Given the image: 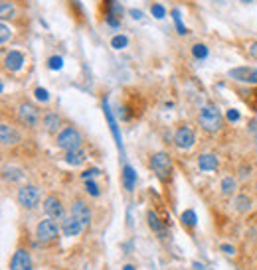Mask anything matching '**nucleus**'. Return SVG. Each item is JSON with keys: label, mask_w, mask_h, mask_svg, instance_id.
<instances>
[{"label": "nucleus", "mask_w": 257, "mask_h": 270, "mask_svg": "<svg viewBox=\"0 0 257 270\" xmlns=\"http://www.w3.org/2000/svg\"><path fill=\"white\" fill-rule=\"evenodd\" d=\"M60 125H62V121H60L58 113H47V115L44 117V128H46L47 132H58Z\"/></svg>", "instance_id": "obj_16"}, {"label": "nucleus", "mask_w": 257, "mask_h": 270, "mask_svg": "<svg viewBox=\"0 0 257 270\" xmlns=\"http://www.w3.org/2000/svg\"><path fill=\"white\" fill-rule=\"evenodd\" d=\"M123 270H135V266H131V264H127V266H125Z\"/></svg>", "instance_id": "obj_40"}, {"label": "nucleus", "mask_w": 257, "mask_h": 270, "mask_svg": "<svg viewBox=\"0 0 257 270\" xmlns=\"http://www.w3.org/2000/svg\"><path fill=\"white\" fill-rule=\"evenodd\" d=\"M150 168H152V172L157 174V178L161 182H166L168 180V174H170V168H172L170 156L166 152H157V154L150 158Z\"/></svg>", "instance_id": "obj_2"}, {"label": "nucleus", "mask_w": 257, "mask_h": 270, "mask_svg": "<svg viewBox=\"0 0 257 270\" xmlns=\"http://www.w3.org/2000/svg\"><path fill=\"white\" fill-rule=\"evenodd\" d=\"M111 45H113L115 49H123V47H127V45H129V38H127V36H123V34H119V36H115V38L111 40Z\"/></svg>", "instance_id": "obj_25"}, {"label": "nucleus", "mask_w": 257, "mask_h": 270, "mask_svg": "<svg viewBox=\"0 0 257 270\" xmlns=\"http://www.w3.org/2000/svg\"><path fill=\"white\" fill-rule=\"evenodd\" d=\"M34 95H36V99H38V101H42V103H46V101L49 99L47 91H46V89H42V87H38V89L34 91Z\"/></svg>", "instance_id": "obj_32"}, {"label": "nucleus", "mask_w": 257, "mask_h": 270, "mask_svg": "<svg viewBox=\"0 0 257 270\" xmlns=\"http://www.w3.org/2000/svg\"><path fill=\"white\" fill-rule=\"evenodd\" d=\"M16 199H18V203L22 207L34 209V207H38V203L42 199V191L36 186H22L18 189V193H16Z\"/></svg>", "instance_id": "obj_4"}, {"label": "nucleus", "mask_w": 257, "mask_h": 270, "mask_svg": "<svg viewBox=\"0 0 257 270\" xmlns=\"http://www.w3.org/2000/svg\"><path fill=\"white\" fill-rule=\"evenodd\" d=\"M66 162L70 166H79L85 162V152L79 148V150H71V152H66Z\"/></svg>", "instance_id": "obj_17"}, {"label": "nucleus", "mask_w": 257, "mask_h": 270, "mask_svg": "<svg viewBox=\"0 0 257 270\" xmlns=\"http://www.w3.org/2000/svg\"><path fill=\"white\" fill-rule=\"evenodd\" d=\"M0 32H2V34H0V42H2V43H6L8 42V38L12 36V30L2 22V26H0Z\"/></svg>", "instance_id": "obj_31"}, {"label": "nucleus", "mask_w": 257, "mask_h": 270, "mask_svg": "<svg viewBox=\"0 0 257 270\" xmlns=\"http://www.w3.org/2000/svg\"><path fill=\"white\" fill-rule=\"evenodd\" d=\"M95 174H97V170H87V172H83V174H81V178L87 182V180H91Z\"/></svg>", "instance_id": "obj_36"}, {"label": "nucleus", "mask_w": 257, "mask_h": 270, "mask_svg": "<svg viewBox=\"0 0 257 270\" xmlns=\"http://www.w3.org/2000/svg\"><path fill=\"white\" fill-rule=\"evenodd\" d=\"M180 219H182V223H184V225L194 227V225H196V213H194L192 209H188V211H184V213H182V217H180Z\"/></svg>", "instance_id": "obj_26"}, {"label": "nucleus", "mask_w": 257, "mask_h": 270, "mask_svg": "<svg viewBox=\"0 0 257 270\" xmlns=\"http://www.w3.org/2000/svg\"><path fill=\"white\" fill-rule=\"evenodd\" d=\"M47 67H49L51 71H60V69L64 67V60H62L60 56H54V58H49V60H47Z\"/></svg>", "instance_id": "obj_27"}, {"label": "nucleus", "mask_w": 257, "mask_h": 270, "mask_svg": "<svg viewBox=\"0 0 257 270\" xmlns=\"http://www.w3.org/2000/svg\"><path fill=\"white\" fill-rule=\"evenodd\" d=\"M44 211H46L47 217L56 219V221H64V219H66L64 205H62V201H60L56 195H47V197L44 199Z\"/></svg>", "instance_id": "obj_6"}, {"label": "nucleus", "mask_w": 257, "mask_h": 270, "mask_svg": "<svg viewBox=\"0 0 257 270\" xmlns=\"http://www.w3.org/2000/svg\"><path fill=\"white\" fill-rule=\"evenodd\" d=\"M71 215H73L75 219H79L85 227H87L89 221H91V211H89V207L85 205V201H81V199L73 201V205H71Z\"/></svg>", "instance_id": "obj_11"}, {"label": "nucleus", "mask_w": 257, "mask_h": 270, "mask_svg": "<svg viewBox=\"0 0 257 270\" xmlns=\"http://www.w3.org/2000/svg\"><path fill=\"white\" fill-rule=\"evenodd\" d=\"M83 229H85V225H83L79 219H75L73 215L66 217V219H64V223H62V233H64L66 237H77Z\"/></svg>", "instance_id": "obj_10"}, {"label": "nucleus", "mask_w": 257, "mask_h": 270, "mask_svg": "<svg viewBox=\"0 0 257 270\" xmlns=\"http://www.w3.org/2000/svg\"><path fill=\"white\" fill-rule=\"evenodd\" d=\"M247 51H249V56H251L253 60H257V42H253V43H249V47H247Z\"/></svg>", "instance_id": "obj_34"}, {"label": "nucleus", "mask_w": 257, "mask_h": 270, "mask_svg": "<svg viewBox=\"0 0 257 270\" xmlns=\"http://www.w3.org/2000/svg\"><path fill=\"white\" fill-rule=\"evenodd\" d=\"M196 142V136H194V130L190 126H180L176 132H174V144L182 150H188L192 148Z\"/></svg>", "instance_id": "obj_8"}, {"label": "nucleus", "mask_w": 257, "mask_h": 270, "mask_svg": "<svg viewBox=\"0 0 257 270\" xmlns=\"http://www.w3.org/2000/svg\"><path fill=\"white\" fill-rule=\"evenodd\" d=\"M12 16H14V6L8 2V0H2V4H0V18L8 20Z\"/></svg>", "instance_id": "obj_23"}, {"label": "nucleus", "mask_w": 257, "mask_h": 270, "mask_svg": "<svg viewBox=\"0 0 257 270\" xmlns=\"http://www.w3.org/2000/svg\"><path fill=\"white\" fill-rule=\"evenodd\" d=\"M220 166V162H218V158L214 156V154H202L200 158H198V168L202 170V172H212V170H216Z\"/></svg>", "instance_id": "obj_12"}, {"label": "nucleus", "mask_w": 257, "mask_h": 270, "mask_svg": "<svg viewBox=\"0 0 257 270\" xmlns=\"http://www.w3.org/2000/svg\"><path fill=\"white\" fill-rule=\"evenodd\" d=\"M245 2H249V0H245Z\"/></svg>", "instance_id": "obj_42"}, {"label": "nucleus", "mask_w": 257, "mask_h": 270, "mask_svg": "<svg viewBox=\"0 0 257 270\" xmlns=\"http://www.w3.org/2000/svg\"><path fill=\"white\" fill-rule=\"evenodd\" d=\"M255 189H257V182H255Z\"/></svg>", "instance_id": "obj_41"}, {"label": "nucleus", "mask_w": 257, "mask_h": 270, "mask_svg": "<svg viewBox=\"0 0 257 270\" xmlns=\"http://www.w3.org/2000/svg\"><path fill=\"white\" fill-rule=\"evenodd\" d=\"M2 176H4V180L16 182V180H22L24 172H22L20 168H14V166H4V168H2Z\"/></svg>", "instance_id": "obj_18"}, {"label": "nucleus", "mask_w": 257, "mask_h": 270, "mask_svg": "<svg viewBox=\"0 0 257 270\" xmlns=\"http://www.w3.org/2000/svg\"><path fill=\"white\" fill-rule=\"evenodd\" d=\"M192 53H194L196 60H206L208 58V47L204 43H196V45H192Z\"/></svg>", "instance_id": "obj_24"}, {"label": "nucleus", "mask_w": 257, "mask_h": 270, "mask_svg": "<svg viewBox=\"0 0 257 270\" xmlns=\"http://www.w3.org/2000/svg\"><path fill=\"white\" fill-rule=\"evenodd\" d=\"M235 187H237V184H235V180L232 176H228V178L222 180V193L224 195H232L235 191Z\"/></svg>", "instance_id": "obj_22"}, {"label": "nucleus", "mask_w": 257, "mask_h": 270, "mask_svg": "<svg viewBox=\"0 0 257 270\" xmlns=\"http://www.w3.org/2000/svg\"><path fill=\"white\" fill-rule=\"evenodd\" d=\"M148 225H150V229L159 235V239H166L168 237V231H166V227H164V223L154 215L152 211L148 213Z\"/></svg>", "instance_id": "obj_15"}, {"label": "nucleus", "mask_w": 257, "mask_h": 270, "mask_svg": "<svg viewBox=\"0 0 257 270\" xmlns=\"http://www.w3.org/2000/svg\"><path fill=\"white\" fill-rule=\"evenodd\" d=\"M198 123H200V126L206 130V132H210V134H216L218 130H220V126H222V115H220V111L216 109V106H204V109L200 111V115H198Z\"/></svg>", "instance_id": "obj_1"}, {"label": "nucleus", "mask_w": 257, "mask_h": 270, "mask_svg": "<svg viewBox=\"0 0 257 270\" xmlns=\"http://www.w3.org/2000/svg\"><path fill=\"white\" fill-rule=\"evenodd\" d=\"M105 20H107V24H109L111 28H119V26H121V18H115V16H105Z\"/></svg>", "instance_id": "obj_33"}, {"label": "nucleus", "mask_w": 257, "mask_h": 270, "mask_svg": "<svg viewBox=\"0 0 257 270\" xmlns=\"http://www.w3.org/2000/svg\"><path fill=\"white\" fill-rule=\"evenodd\" d=\"M249 73H251V69H249V67H235V69H232V71H230V77H232V79H235V81H243V83H247Z\"/></svg>", "instance_id": "obj_20"}, {"label": "nucleus", "mask_w": 257, "mask_h": 270, "mask_svg": "<svg viewBox=\"0 0 257 270\" xmlns=\"http://www.w3.org/2000/svg\"><path fill=\"white\" fill-rule=\"evenodd\" d=\"M58 146L66 152H71V150H79L81 148V134L75 130V128H64L60 134H58Z\"/></svg>", "instance_id": "obj_5"}, {"label": "nucleus", "mask_w": 257, "mask_h": 270, "mask_svg": "<svg viewBox=\"0 0 257 270\" xmlns=\"http://www.w3.org/2000/svg\"><path fill=\"white\" fill-rule=\"evenodd\" d=\"M247 83H257V69H251V73L247 77Z\"/></svg>", "instance_id": "obj_38"}, {"label": "nucleus", "mask_w": 257, "mask_h": 270, "mask_svg": "<svg viewBox=\"0 0 257 270\" xmlns=\"http://www.w3.org/2000/svg\"><path fill=\"white\" fill-rule=\"evenodd\" d=\"M228 119H230V121H234V123H237V121H239V113L232 109V111H228Z\"/></svg>", "instance_id": "obj_35"}, {"label": "nucleus", "mask_w": 257, "mask_h": 270, "mask_svg": "<svg viewBox=\"0 0 257 270\" xmlns=\"http://www.w3.org/2000/svg\"><path fill=\"white\" fill-rule=\"evenodd\" d=\"M123 182H125V187L131 191L133 187H135V182H137V174H135V170L131 168V166H125L123 168Z\"/></svg>", "instance_id": "obj_19"}, {"label": "nucleus", "mask_w": 257, "mask_h": 270, "mask_svg": "<svg viewBox=\"0 0 257 270\" xmlns=\"http://www.w3.org/2000/svg\"><path fill=\"white\" fill-rule=\"evenodd\" d=\"M10 270H32V258L28 254V250L18 249L10 260Z\"/></svg>", "instance_id": "obj_9"}, {"label": "nucleus", "mask_w": 257, "mask_h": 270, "mask_svg": "<svg viewBox=\"0 0 257 270\" xmlns=\"http://www.w3.org/2000/svg\"><path fill=\"white\" fill-rule=\"evenodd\" d=\"M22 65H24V56L20 51H10L4 60V67L10 71H18V69H22Z\"/></svg>", "instance_id": "obj_14"}, {"label": "nucleus", "mask_w": 257, "mask_h": 270, "mask_svg": "<svg viewBox=\"0 0 257 270\" xmlns=\"http://www.w3.org/2000/svg\"><path fill=\"white\" fill-rule=\"evenodd\" d=\"M220 249H222V250L226 252V254H235V249H234L232 245H222Z\"/></svg>", "instance_id": "obj_37"}, {"label": "nucleus", "mask_w": 257, "mask_h": 270, "mask_svg": "<svg viewBox=\"0 0 257 270\" xmlns=\"http://www.w3.org/2000/svg\"><path fill=\"white\" fill-rule=\"evenodd\" d=\"M129 14H131L135 20H140V18H142V12H140V10H131Z\"/></svg>", "instance_id": "obj_39"}, {"label": "nucleus", "mask_w": 257, "mask_h": 270, "mask_svg": "<svg viewBox=\"0 0 257 270\" xmlns=\"http://www.w3.org/2000/svg\"><path fill=\"white\" fill-rule=\"evenodd\" d=\"M150 12H152L154 18H159V20H163V18L166 16V10H164L163 4H152V6H150Z\"/></svg>", "instance_id": "obj_28"}, {"label": "nucleus", "mask_w": 257, "mask_h": 270, "mask_svg": "<svg viewBox=\"0 0 257 270\" xmlns=\"http://www.w3.org/2000/svg\"><path fill=\"white\" fill-rule=\"evenodd\" d=\"M0 140H2V144L4 146H10V144H16L18 140H20V134L12 128V126H8L6 123L0 126Z\"/></svg>", "instance_id": "obj_13"}, {"label": "nucleus", "mask_w": 257, "mask_h": 270, "mask_svg": "<svg viewBox=\"0 0 257 270\" xmlns=\"http://www.w3.org/2000/svg\"><path fill=\"white\" fill-rule=\"evenodd\" d=\"M172 18H174V22H176L178 34H186V28H184V24H182V18H180V12H178V10H172Z\"/></svg>", "instance_id": "obj_29"}, {"label": "nucleus", "mask_w": 257, "mask_h": 270, "mask_svg": "<svg viewBox=\"0 0 257 270\" xmlns=\"http://www.w3.org/2000/svg\"><path fill=\"white\" fill-rule=\"evenodd\" d=\"M60 231H62V227L56 223V219L47 217V219H44V221L38 223V227H36V237H38L42 243H49V241L58 239Z\"/></svg>", "instance_id": "obj_3"}, {"label": "nucleus", "mask_w": 257, "mask_h": 270, "mask_svg": "<svg viewBox=\"0 0 257 270\" xmlns=\"http://www.w3.org/2000/svg\"><path fill=\"white\" fill-rule=\"evenodd\" d=\"M85 189H87V193L93 195V197L99 195V187H97V184H95L93 180H87V182H85Z\"/></svg>", "instance_id": "obj_30"}, {"label": "nucleus", "mask_w": 257, "mask_h": 270, "mask_svg": "<svg viewBox=\"0 0 257 270\" xmlns=\"http://www.w3.org/2000/svg\"><path fill=\"white\" fill-rule=\"evenodd\" d=\"M234 205H235V211H239V213H247L249 207H251V199H249L247 195H237L235 201H234Z\"/></svg>", "instance_id": "obj_21"}, {"label": "nucleus", "mask_w": 257, "mask_h": 270, "mask_svg": "<svg viewBox=\"0 0 257 270\" xmlns=\"http://www.w3.org/2000/svg\"><path fill=\"white\" fill-rule=\"evenodd\" d=\"M18 119H20V123H22L24 126L34 128V126L38 125V121H40V113H38V109H36L34 104L22 103V104L18 106Z\"/></svg>", "instance_id": "obj_7"}, {"label": "nucleus", "mask_w": 257, "mask_h": 270, "mask_svg": "<svg viewBox=\"0 0 257 270\" xmlns=\"http://www.w3.org/2000/svg\"><path fill=\"white\" fill-rule=\"evenodd\" d=\"M255 260H257V256H255Z\"/></svg>", "instance_id": "obj_43"}]
</instances>
